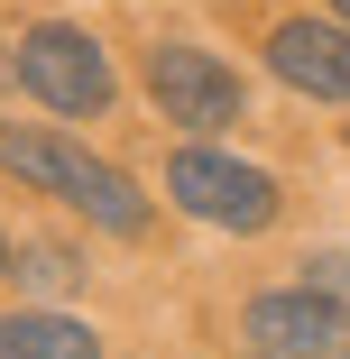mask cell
<instances>
[{"mask_svg": "<svg viewBox=\"0 0 350 359\" xmlns=\"http://www.w3.org/2000/svg\"><path fill=\"white\" fill-rule=\"evenodd\" d=\"M0 166H10L19 184H37V194H55V203H74L83 222H102V231H148V194H138L120 166H102L93 148H74V138H55V129H10L0 120Z\"/></svg>", "mask_w": 350, "mask_h": 359, "instance_id": "6da1fadb", "label": "cell"}, {"mask_svg": "<svg viewBox=\"0 0 350 359\" xmlns=\"http://www.w3.org/2000/svg\"><path fill=\"white\" fill-rule=\"evenodd\" d=\"M304 285H314V295H341V285H350V258H341V249L304 258Z\"/></svg>", "mask_w": 350, "mask_h": 359, "instance_id": "9c48e42d", "label": "cell"}, {"mask_svg": "<svg viewBox=\"0 0 350 359\" xmlns=\"http://www.w3.org/2000/svg\"><path fill=\"white\" fill-rule=\"evenodd\" d=\"M148 93L175 129H231L240 120V74L203 46H148Z\"/></svg>", "mask_w": 350, "mask_h": 359, "instance_id": "5b68a950", "label": "cell"}, {"mask_svg": "<svg viewBox=\"0 0 350 359\" xmlns=\"http://www.w3.org/2000/svg\"><path fill=\"white\" fill-rule=\"evenodd\" d=\"M240 332H249V350H267V359H350V304H341V295H314V285L258 295Z\"/></svg>", "mask_w": 350, "mask_h": 359, "instance_id": "277c9868", "label": "cell"}, {"mask_svg": "<svg viewBox=\"0 0 350 359\" xmlns=\"http://www.w3.org/2000/svg\"><path fill=\"white\" fill-rule=\"evenodd\" d=\"M267 65H276V83H295L314 102H350V28H332V19H286L267 37Z\"/></svg>", "mask_w": 350, "mask_h": 359, "instance_id": "8992f818", "label": "cell"}, {"mask_svg": "<svg viewBox=\"0 0 350 359\" xmlns=\"http://www.w3.org/2000/svg\"><path fill=\"white\" fill-rule=\"evenodd\" d=\"M10 74H19L46 111H65V120H93V111L111 102V65H102V46H93L83 28H65V19H46V28H28V37L10 46Z\"/></svg>", "mask_w": 350, "mask_h": 359, "instance_id": "7a4b0ae2", "label": "cell"}, {"mask_svg": "<svg viewBox=\"0 0 350 359\" xmlns=\"http://www.w3.org/2000/svg\"><path fill=\"white\" fill-rule=\"evenodd\" d=\"M0 359H102V332L74 313H0Z\"/></svg>", "mask_w": 350, "mask_h": 359, "instance_id": "52a82bcc", "label": "cell"}, {"mask_svg": "<svg viewBox=\"0 0 350 359\" xmlns=\"http://www.w3.org/2000/svg\"><path fill=\"white\" fill-rule=\"evenodd\" d=\"M332 10H341V19H350V0H332Z\"/></svg>", "mask_w": 350, "mask_h": 359, "instance_id": "8fae6325", "label": "cell"}, {"mask_svg": "<svg viewBox=\"0 0 350 359\" xmlns=\"http://www.w3.org/2000/svg\"><path fill=\"white\" fill-rule=\"evenodd\" d=\"M166 203L194 212V222H213V231H267L276 222V175L240 166V157H213V148H184L166 166Z\"/></svg>", "mask_w": 350, "mask_h": 359, "instance_id": "3957f363", "label": "cell"}, {"mask_svg": "<svg viewBox=\"0 0 350 359\" xmlns=\"http://www.w3.org/2000/svg\"><path fill=\"white\" fill-rule=\"evenodd\" d=\"M0 267H10V240H0Z\"/></svg>", "mask_w": 350, "mask_h": 359, "instance_id": "30bf717a", "label": "cell"}, {"mask_svg": "<svg viewBox=\"0 0 350 359\" xmlns=\"http://www.w3.org/2000/svg\"><path fill=\"white\" fill-rule=\"evenodd\" d=\"M28 285H46V295H65V285H74V258H65V249H37V258H28Z\"/></svg>", "mask_w": 350, "mask_h": 359, "instance_id": "ba28073f", "label": "cell"}, {"mask_svg": "<svg viewBox=\"0 0 350 359\" xmlns=\"http://www.w3.org/2000/svg\"><path fill=\"white\" fill-rule=\"evenodd\" d=\"M249 359H267V350H249Z\"/></svg>", "mask_w": 350, "mask_h": 359, "instance_id": "7c38bea8", "label": "cell"}]
</instances>
